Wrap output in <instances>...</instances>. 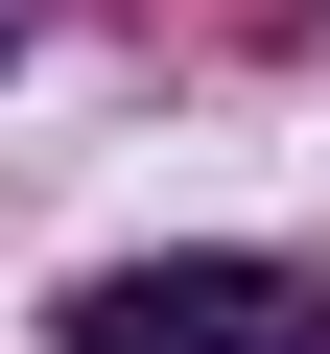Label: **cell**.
<instances>
[{"mask_svg": "<svg viewBox=\"0 0 330 354\" xmlns=\"http://www.w3.org/2000/svg\"><path fill=\"white\" fill-rule=\"evenodd\" d=\"M71 354H330V283L307 260H95L71 283Z\"/></svg>", "mask_w": 330, "mask_h": 354, "instance_id": "cell-1", "label": "cell"}]
</instances>
